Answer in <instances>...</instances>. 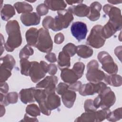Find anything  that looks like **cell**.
<instances>
[{
  "label": "cell",
  "mask_w": 122,
  "mask_h": 122,
  "mask_svg": "<svg viewBox=\"0 0 122 122\" xmlns=\"http://www.w3.org/2000/svg\"><path fill=\"white\" fill-rule=\"evenodd\" d=\"M108 2L111 4H120L122 2V0L118 1V0H108Z\"/></svg>",
  "instance_id": "52"
},
{
  "label": "cell",
  "mask_w": 122,
  "mask_h": 122,
  "mask_svg": "<svg viewBox=\"0 0 122 122\" xmlns=\"http://www.w3.org/2000/svg\"><path fill=\"white\" fill-rule=\"evenodd\" d=\"M18 99V94L16 92H11L6 94L0 93V104L4 106L16 103Z\"/></svg>",
  "instance_id": "22"
},
{
  "label": "cell",
  "mask_w": 122,
  "mask_h": 122,
  "mask_svg": "<svg viewBox=\"0 0 122 122\" xmlns=\"http://www.w3.org/2000/svg\"><path fill=\"white\" fill-rule=\"evenodd\" d=\"M122 108L120 107L112 112H110L106 119L110 122H116L122 119Z\"/></svg>",
  "instance_id": "33"
},
{
  "label": "cell",
  "mask_w": 122,
  "mask_h": 122,
  "mask_svg": "<svg viewBox=\"0 0 122 122\" xmlns=\"http://www.w3.org/2000/svg\"><path fill=\"white\" fill-rule=\"evenodd\" d=\"M64 40V37L63 34L61 32H59L55 35L54 37V41L56 44H60L63 42Z\"/></svg>",
  "instance_id": "43"
},
{
  "label": "cell",
  "mask_w": 122,
  "mask_h": 122,
  "mask_svg": "<svg viewBox=\"0 0 122 122\" xmlns=\"http://www.w3.org/2000/svg\"><path fill=\"white\" fill-rule=\"evenodd\" d=\"M57 14L58 15L54 18V25L52 29L54 31L67 28L73 20L72 13L68 9L58 11Z\"/></svg>",
  "instance_id": "3"
},
{
  "label": "cell",
  "mask_w": 122,
  "mask_h": 122,
  "mask_svg": "<svg viewBox=\"0 0 122 122\" xmlns=\"http://www.w3.org/2000/svg\"><path fill=\"white\" fill-rule=\"evenodd\" d=\"M37 13L40 16L46 15L49 11V9L44 3H41L37 6L36 8Z\"/></svg>",
  "instance_id": "39"
},
{
  "label": "cell",
  "mask_w": 122,
  "mask_h": 122,
  "mask_svg": "<svg viewBox=\"0 0 122 122\" xmlns=\"http://www.w3.org/2000/svg\"><path fill=\"white\" fill-rule=\"evenodd\" d=\"M11 71L5 69L0 68V82H5L8 78L11 75Z\"/></svg>",
  "instance_id": "38"
},
{
  "label": "cell",
  "mask_w": 122,
  "mask_h": 122,
  "mask_svg": "<svg viewBox=\"0 0 122 122\" xmlns=\"http://www.w3.org/2000/svg\"><path fill=\"white\" fill-rule=\"evenodd\" d=\"M115 101L114 93L109 87L106 86L93 100V103L97 109L100 107L102 109H108L115 103Z\"/></svg>",
  "instance_id": "2"
},
{
  "label": "cell",
  "mask_w": 122,
  "mask_h": 122,
  "mask_svg": "<svg viewBox=\"0 0 122 122\" xmlns=\"http://www.w3.org/2000/svg\"><path fill=\"white\" fill-rule=\"evenodd\" d=\"M5 113V109L4 105L0 104V117L3 116Z\"/></svg>",
  "instance_id": "50"
},
{
  "label": "cell",
  "mask_w": 122,
  "mask_h": 122,
  "mask_svg": "<svg viewBox=\"0 0 122 122\" xmlns=\"http://www.w3.org/2000/svg\"><path fill=\"white\" fill-rule=\"evenodd\" d=\"M98 68L99 63L95 60L91 61L87 64L86 77L90 82L97 83L104 80L105 74Z\"/></svg>",
  "instance_id": "6"
},
{
  "label": "cell",
  "mask_w": 122,
  "mask_h": 122,
  "mask_svg": "<svg viewBox=\"0 0 122 122\" xmlns=\"http://www.w3.org/2000/svg\"><path fill=\"white\" fill-rule=\"evenodd\" d=\"M41 112L46 115H50L51 111L61 105V98L55 92L48 93L45 100L39 103Z\"/></svg>",
  "instance_id": "4"
},
{
  "label": "cell",
  "mask_w": 122,
  "mask_h": 122,
  "mask_svg": "<svg viewBox=\"0 0 122 122\" xmlns=\"http://www.w3.org/2000/svg\"><path fill=\"white\" fill-rule=\"evenodd\" d=\"M71 31L72 36L80 41L85 39L88 32L86 24L81 21H76L71 24Z\"/></svg>",
  "instance_id": "13"
},
{
  "label": "cell",
  "mask_w": 122,
  "mask_h": 122,
  "mask_svg": "<svg viewBox=\"0 0 122 122\" xmlns=\"http://www.w3.org/2000/svg\"><path fill=\"white\" fill-rule=\"evenodd\" d=\"M65 2L69 5H72L74 3L80 4L81 3H82L83 2V1H68V0H66V1H65Z\"/></svg>",
  "instance_id": "51"
},
{
  "label": "cell",
  "mask_w": 122,
  "mask_h": 122,
  "mask_svg": "<svg viewBox=\"0 0 122 122\" xmlns=\"http://www.w3.org/2000/svg\"><path fill=\"white\" fill-rule=\"evenodd\" d=\"M15 14L14 8L10 4H4L0 10V15L2 20L8 21Z\"/></svg>",
  "instance_id": "25"
},
{
  "label": "cell",
  "mask_w": 122,
  "mask_h": 122,
  "mask_svg": "<svg viewBox=\"0 0 122 122\" xmlns=\"http://www.w3.org/2000/svg\"><path fill=\"white\" fill-rule=\"evenodd\" d=\"M109 109L95 112H86L77 117L75 122H102L107 118L110 112Z\"/></svg>",
  "instance_id": "10"
},
{
  "label": "cell",
  "mask_w": 122,
  "mask_h": 122,
  "mask_svg": "<svg viewBox=\"0 0 122 122\" xmlns=\"http://www.w3.org/2000/svg\"><path fill=\"white\" fill-rule=\"evenodd\" d=\"M84 107L85 112H95L97 110L93 105V100L92 99H88L85 101Z\"/></svg>",
  "instance_id": "40"
},
{
  "label": "cell",
  "mask_w": 122,
  "mask_h": 122,
  "mask_svg": "<svg viewBox=\"0 0 122 122\" xmlns=\"http://www.w3.org/2000/svg\"><path fill=\"white\" fill-rule=\"evenodd\" d=\"M98 59L102 64V68L109 74H116L118 71L117 64L114 62L112 57L106 51L100 52L97 56Z\"/></svg>",
  "instance_id": "11"
},
{
  "label": "cell",
  "mask_w": 122,
  "mask_h": 122,
  "mask_svg": "<svg viewBox=\"0 0 122 122\" xmlns=\"http://www.w3.org/2000/svg\"><path fill=\"white\" fill-rule=\"evenodd\" d=\"M54 25V18L51 16H48L45 17L42 21V26L46 29H51Z\"/></svg>",
  "instance_id": "37"
},
{
  "label": "cell",
  "mask_w": 122,
  "mask_h": 122,
  "mask_svg": "<svg viewBox=\"0 0 122 122\" xmlns=\"http://www.w3.org/2000/svg\"><path fill=\"white\" fill-rule=\"evenodd\" d=\"M39 30L35 28H30L25 33L26 40L28 45L35 47L38 38Z\"/></svg>",
  "instance_id": "21"
},
{
  "label": "cell",
  "mask_w": 122,
  "mask_h": 122,
  "mask_svg": "<svg viewBox=\"0 0 122 122\" xmlns=\"http://www.w3.org/2000/svg\"><path fill=\"white\" fill-rule=\"evenodd\" d=\"M14 7L18 13H29L33 10L32 6L26 1L17 2L14 4Z\"/></svg>",
  "instance_id": "29"
},
{
  "label": "cell",
  "mask_w": 122,
  "mask_h": 122,
  "mask_svg": "<svg viewBox=\"0 0 122 122\" xmlns=\"http://www.w3.org/2000/svg\"><path fill=\"white\" fill-rule=\"evenodd\" d=\"M57 71V67L55 64H48V72L51 75H54L56 73Z\"/></svg>",
  "instance_id": "45"
},
{
  "label": "cell",
  "mask_w": 122,
  "mask_h": 122,
  "mask_svg": "<svg viewBox=\"0 0 122 122\" xmlns=\"http://www.w3.org/2000/svg\"><path fill=\"white\" fill-rule=\"evenodd\" d=\"M61 77L64 82L70 84L76 82L80 79L72 69L68 68L61 70Z\"/></svg>",
  "instance_id": "17"
},
{
  "label": "cell",
  "mask_w": 122,
  "mask_h": 122,
  "mask_svg": "<svg viewBox=\"0 0 122 122\" xmlns=\"http://www.w3.org/2000/svg\"><path fill=\"white\" fill-rule=\"evenodd\" d=\"M102 27L101 25H96L92 27L87 39V44L96 49L100 48L104 45L106 39L102 35Z\"/></svg>",
  "instance_id": "8"
},
{
  "label": "cell",
  "mask_w": 122,
  "mask_h": 122,
  "mask_svg": "<svg viewBox=\"0 0 122 122\" xmlns=\"http://www.w3.org/2000/svg\"><path fill=\"white\" fill-rule=\"evenodd\" d=\"M35 89L36 88L34 87L22 89L19 93L20 101L24 104L35 102L34 99V91Z\"/></svg>",
  "instance_id": "16"
},
{
  "label": "cell",
  "mask_w": 122,
  "mask_h": 122,
  "mask_svg": "<svg viewBox=\"0 0 122 122\" xmlns=\"http://www.w3.org/2000/svg\"><path fill=\"white\" fill-rule=\"evenodd\" d=\"M103 10L109 17L108 21L114 26L117 30H121L122 21L120 9L110 4H106L103 7Z\"/></svg>",
  "instance_id": "9"
},
{
  "label": "cell",
  "mask_w": 122,
  "mask_h": 122,
  "mask_svg": "<svg viewBox=\"0 0 122 122\" xmlns=\"http://www.w3.org/2000/svg\"><path fill=\"white\" fill-rule=\"evenodd\" d=\"M106 86V84L102 82L97 83L90 82L82 85L79 91V92L80 95L83 96L92 95L96 93L99 94Z\"/></svg>",
  "instance_id": "12"
},
{
  "label": "cell",
  "mask_w": 122,
  "mask_h": 122,
  "mask_svg": "<svg viewBox=\"0 0 122 122\" xmlns=\"http://www.w3.org/2000/svg\"><path fill=\"white\" fill-rule=\"evenodd\" d=\"M93 53V50L88 46L81 45L77 46L76 53L81 58H88L92 55Z\"/></svg>",
  "instance_id": "28"
},
{
  "label": "cell",
  "mask_w": 122,
  "mask_h": 122,
  "mask_svg": "<svg viewBox=\"0 0 122 122\" xmlns=\"http://www.w3.org/2000/svg\"><path fill=\"white\" fill-rule=\"evenodd\" d=\"M68 10L72 14H73L77 16L81 17H87L89 12V7L82 3L70 7Z\"/></svg>",
  "instance_id": "19"
},
{
  "label": "cell",
  "mask_w": 122,
  "mask_h": 122,
  "mask_svg": "<svg viewBox=\"0 0 122 122\" xmlns=\"http://www.w3.org/2000/svg\"><path fill=\"white\" fill-rule=\"evenodd\" d=\"M114 53L117 56L118 58L119 59L120 61H121V55H122V46H120L119 47H116L114 51Z\"/></svg>",
  "instance_id": "48"
},
{
  "label": "cell",
  "mask_w": 122,
  "mask_h": 122,
  "mask_svg": "<svg viewBox=\"0 0 122 122\" xmlns=\"http://www.w3.org/2000/svg\"><path fill=\"white\" fill-rule=\"evenodd\" d=\"M62 51L67 53L71 57L76 53L77 47L72 43H69L63 47Z\"/></svg>",
  "instance_id": "35"
},
{
  "label": "cell",
  "mask_w": 122,
  "mask_h": 122,
  "mask_svg": "<svg viewBox=\"0 0 122 122\" xmlns=\"http://www.w3.org/2000/svg\"><path fill=\"white\" fill-rule=\"evenodd\" d=\"M70 58L69 54L62 51L59 52L57 61L58 67L61 70L70 67Z\"/></svg>",
  "instance_id": "23"
},
{
  "label": "cell",
  "mask_w": 122,
  "mask_h": 122,
  "mask_svg": "<svg viewBox=\"0 0 122 122\" xmlns=\"http://www.w3.org/2000/svg\"><path fill=\"white\" fill-rule=\"evenodd\" d=\"M76 93L75 92L68 89L61 95V100L63 104L68 108H71L75 101Z\"/></svg>",
  "instance_id": "20"
},
{
  "label": "cell",
  "mask_w": 122,
  "mask_h": 122,
  "mask_svg": "<svg viewBox=\"0 0 122 122\" xmlns=\"http://www.w3.org/2000/svg\"><path fill=\"white\" fill-rule=\"evenodd\" d=\"M6 30L8 35V39L5 45V48L8 52L13 51L19 47L22 42V37L20 27L16 20L8 21L6 25Z\"/></svg>",
  "instance_id": "1"
},
{
  "label": "cell",
  "mask_w": 122,
  "mask_h": 122,
  "mask_svg": "<svg viewBox=\"0 0 122 122\" xmlns=\"http://www.w3.org/2000/svg\"><path fill=\"white\" fill-rule=\"evenodd\" d=\"M35 47L42 52L49 53L53 48V42L47 29L41 28L39 30V35Z\"/></svg>",
  "instance_id": "5"
},
{
  "label": "cell",
  "mask_w": 122,
  "mask_h": 122,
  "mask_svg": "<svg viewBox=\"0 0 122 122\" xmlns=\"http://www.w3.org/2000/svg\"><path fill=\"white\" fill-rule=\"evenodd\" d=\"M34 51L33 49L29 45H26L23 48L21 49L19 53V57L20 59H28L29 57L33 55Z\"/></svg>",
  "instance_id": "34"
},
{
  "label": "cell",
  "mask_w": 122,
  "mask_h": 122,
  "mask_svg": "<svg viewBox=\"0 0 122 122\" xmlns=\"http://www.w3.org/2000/svg\"><path fill=\"white\" fill-rule=\"evenodd\" d=\"M21 122H38V120L36 117H30L29 116V115L25 114L23 119L20 121Z\"/></svg>",
  "instance_id": "47"
},
{
  "label": "cell",
  "mask_w": 122,
  "mask_h": 122,
  "mask_svg": "<svg viewBox=\"0 0 122 122\" xmlns=\"http://www.w3.org/2000/svg\"><path fill=\"white\" fill-rule=\"evenodd\" d=\"M58 81V78L56 76H47L43 80L38 82L36 84V87L45 89L48 93L54 92Z\"/></svg>",
  "instance_id": "14"
},
{
  "label": "cell",
  "mask_w": 122,
  "mask_h": 122,
  "mask_svg": "<svg viewBox=\"0 0 122 122\" xmlns=\"http://www.w3.org/2000/svg\"><path fill=\"white\" fill-rule=\"evenodd\" d=\"M44 4L51 10L57 11L64 10L67 6L64 0H45Z\"/></svg>",
  "instance_id": "24"
},
{
  "label": "cell",
  "mask_w": 122,
  "mask_h": 122,
  "mask_svg": "<svg viewBox=\"0 0 122 122\" xmlns=\"http://www.w3.org/2000/svg\"><path fill=\"white\" fill-rule=\"evenodd\" d=\"M20 19L22 23L26 26L37 25L41 21V16L34 12L22 14Z\"/></svg>",
  "instance_id": "15"
},
{
  "label": "cell",
  "mask_w": 122,
  "mask_h": 122,
  "mask_svg": "<svg viewBox=\"0 0 122 122\" xmlns=\"http://www.w3.org/2000/svg\"><path fill=\"white\" fill-rule=\"evenodd\" d=\"M81 85L82 83L81 81H76L73 83L70 84V85L68 86V89L74 92H77L79 91Z\"/></svg>",
  "instance_id": "42"
},
{
  "label": "cell",
  "mask_w": 122,
  "mask_h": 122,
  "mask_svg": "<svg viewBox=\"0 0 122 122\" xmlns=\"http://www.w3.org/2000/svg\"><path fill=\"white\" fill-rule=\"evenodd\" d=\"M117 31L114 26L109 21L102 27V35L105 39L112 36Z\"/></svg>",
  "instance_id": "30"
},
{
  "label": "cell",
  "mask_w": 122,
  "mask_h": 122,
  "mask_svg": "<svg viewBox=\"0 0 122 122\" xmlns=\"http://www.w3.org/2000/svg\"><path fill=\"white\" fill-rule=\"evenodd\" d=\"M68 85L63 82H60L56 87V91L58 94L62 95L68 90Z\"/></svg>",
  "instance_id": "41"
},
{
  "label": "cell",
  "mask_w": 122,
  "mask_h": 122,
  "mask_svg": "<svg viewBox=\"0 0 122 122\" xmlns=\"http://www.w3.org/2000/svg\"><path fill=\"white\" fill-rule=\"evenodd\" d=\"M48 64L43 61H41L40 63L36 61H31L29 76L33 82H37L45 77L48 72Z\"/></svg>",
  "instance_id": "7"
},
{
  "label": "cell",
  "mask_w": 122,
  "mask_h": 122,
  "mask_svg": "<svg viewBox=\"0 0 122 122\" xmlns=\"http://www.w3.org/2000/svg\"><path fill=\"white\" fill-rule=\"evenodd\" d=\"M26 113L31 117H36L40 115L41 110L36 104L32 103L28 105L26 108Z\"/></svg>",
  "instance_id": "31"
},
{
  "label": "cell",
  "mask_w": 122,
  "mask_h": 122,
  "mask_svg": "<svg viewBox=\"0 0 122 122\" xmlns=\"http://www.w3.org/2000/svg\"><path fill=\"white\" fill-rule=\"evenodd\" d=\"M16 61L14 58L10 54H7L0 58V68L7 69L11 71Z\"/></svg>",
  "instance_id": "27"
},
{
  "label": "cell",
  "mask_w": 122,
  "mask_h": 122,
  "mask_svg": "<svg viewBox=\"0 0 122 122\" xmlns=\"http://www.w3.org/2000/svg\"><path fill=\"white\" fill-rule=\"evenodd\" d=\"M9 91L8 84L6 82H0V93L6 94Z\"/></svg>",
  "instance_id": "46"
},
{
  "label": "cell",
  "mask_w": 122,
  "mask_h": 122,
  "mask_svg": "<svg viewBox=\"0 0 122 122\" xmlns=\"http://www.w3.org/2000/svg\"><path fill=\"white\" fill-rule=\"evenodd\" d=\"M104 81L107 84H109L114 87H119L122 85V79L120 75L105 74L104 78Z\"/></svg>",
  "instance_id": "26"
},
{
  "label": "cell",
  "mask_w": 122,
  "mask_h": 122,
  "mask_svg": "<svg viewBox=\"0 0 122 122\" xmlns=\"http://www.w3.org/2000/svg\"><path fill=\"white\" fill-rule=\"evenodd\" d=\"M102 6L98 1L92 2L89 6V12L87 17L91 21H96L100 17V11Z\"/></svg>",
  "instance_id": "18"
},
{
  "label": "cell",
  "mask_w": 122,
  "mask_h": 122,
  "mask_svg": "<svg viewBox=\"0 0 122 122\" xmlns=\"http://www.w3.org/2000/svg\"><path fill=\"white\" fill-rule=\"evenodd\" d=\"M45 58L50 62H55L57 61L56 55L54 53L49 52L45 56Z\"/></svg>",
  "instance_id": "44"
},
{
  "label": "cell",
  "mask_w": 122,
  "mask_h": 122,
  "mask_svg": "<svg viewBox=\"0 0 122 122\" xmlns=\"http://www.w3.org/2000/svg\"><path fill=\"white\" fill-rule=\"evenodd\" d=\"M20 67L21 74L25 76H29L30 69L31 67V62L27 59H21L20 60Z\"/></svg>",
  "instance_id": "32"
},
{
  "label": "cell",
  "mask_w": 122,
  "mask_h": 122,
  "mask_svg": "<svg viewBox=\"0 0 122 122\" xmlns=\"http://www.w3.org/2000/svg\"><path fill=\"white\" fill-rule=\"evenodd\" d=\"M84 68L85 65L84 63L81 62H77L74 64L72 70L78 75L79 78H81L83 75Z\"/></svg>",
  "instance_id": "36"
},
{
  "label": "cell",
  "mask_w": 122,
  "mask_h": 122,
  "mask_svg": "<svg viewBox=\"0 0 122 122\" xmlns=\"http://www.w3.org/2000/svg\"><path fill=\"white\" fill-rule=\"evenodd\" d=\"M0 41H1V55H2L3 51H4V48H5V41H4V39L3 38V35L2 34H0Z\"/></svg>",
  "instance_id": "49"
}]
</instances>
